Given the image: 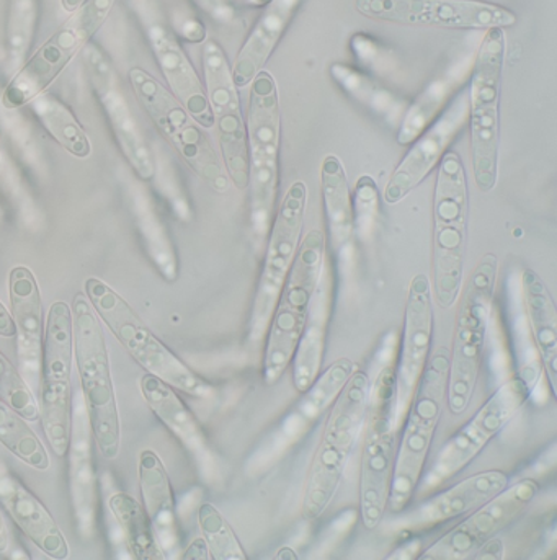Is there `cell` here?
<instances>
[{
  "label": "cell",
  "instance_id": "cell-1",
  "mask_svg": "<svg viewBox=\"0 0 557 560\" xmlns=\"http://www.w3.org/2000/svg\"><path fill=\"white\" fill-rule=\"evenodd\" d=\"M396 332L390 334L378 358V373L370 381L363 420L360 464V510L364 528L376 529L387 512L391 476L396 456L397 387Z\"/></svg>",
  "mask_w": 557,
  "mask_h": 560
},
{
  "label": "cell",
  "instance_id": "cell-2",
  "mask_svg": "<svg viewBox=\"0 0 557 560\" xmlns=\"http://www.w3.org/2000/svg\"><path fill=\"white\" fill-rule=\"evenodd\" d=\"M251 229L257 248L267 242L280 191L281 107L274 74L262 71L251 82L247 122Z\"/></svg>",
  "mask_w": 557,
  "mask_h": 560
},
{
  "label": "cell",
  "instance_id": "cell-3",
  "mask_svg": "<svg viewBox=\"0 0 557 560\" xmlns=\"http://www.w3.org/2000/svg\"><path fill=\"white\" fill-rule=\"evenodd\" d=\"M71 311L74 363L81 381L79 393L95 445L105 459L113 460L121 448V429L104 324L84 293L76 294Z\"/></svg>",
  "mask_w": 557,
  "mask_h": 560
},
{
  "label": "cell",
  "instance_id": "cell-4",
  "mask_svg": "<svg viewBox=\"0 0 557 560\" xmlns=\"http://www.w3.org/2000/svg\"><path fill=\"white\" fill-rule=\"evenodd\" d=\"M497 275L499 258L496 254L484 255L457 296L460 307L454 320L445 400L454 417L463 416L469 409L479 380L487 330L492 319Z\"/></svg>",
  "mask_w": 557,
  "mask_h": 560
},
{
  "label": "cell",
  "instance_id": "cell-5",
  "mask_svg": "<svg viewBox=\"0 0 557 560\" xmlns=\"http://www.w3.org/2000/svg\"><path fill=\"white\" fill-rule=\"evenodd\" d=\"M370 381L367 371L357 366L330 407L304 487L301 515L306 522H316L333 503L345 467L363 429Z\"/></svg>",
  "mask_w": 557,
  "mask_h": 560
},
{
  "label": "cell",
  "instance_id": "cell-6",
  "mask_svg": "<svg viewBox=\"0 0 557 560\" xmlns=\"http://www.w3.org/2000/svg\"><path fill=\"white\" fill-rule=\"evenodd\" d=\"M448 370H450V350L442 347L430 357L417 387L413 406L401 427L399 432L403 436L394 456L390 500H387V510L394 515H399L409 506L410 500L419 489L420 479L426 472L433 436L445 406Z\"/></svg>",
  "mask_w": 557,
  "mask_h": 560
},
{
  "label": "cell",
  "instance_id": "cell-7",
  "mask_svg": "<svg viewBox=\"0 0 557 560\" xmlns=\"http://www.w3.org/2000/svg\"><path fill=\"white\" fill-rule=\"evenodd\" d=\"M469 188L466 168L456 151L448 149L433 190L432 294L442 310L454 306L464 283Z\"/></svg>",
  "mask_w": 557,
  "mask_h": 560
},
{
  "label": "cell",
  "instance_id": "cell-8",
  "mask_svg": "<svg viewBox=\"0 0 557 560\" xmlns=\"http://www.w3.org/2000/svg\"><path fill=\"white\" fill-rule=\"evenodd\" d=\"M84 294L102 324L146 373L197 399H211L214 396L213 387L195 374L161 338L155 337L128 301L116 293L111 284L98 278H88Z\"/></svg>",
  "mask_w": 557,
  "mask_h": 560
},
{
  "label": "cell",
  "instance_id": "cell-9",
  "mask_svg": "<svg viewBox=\"0 0 557 560\" xmlns=\"http://www.w3.org/2000/svg\"><path fill=\"white\" fill-rule=\"evenodd\" d=\"M506 62V33L489 28L474 55L467 81L469 97L471 167L474 184L490 194L499 180L500 91Z\"/></svg>",
  "mask_w": 557,
  "mask_h": 560
},
{
  "label": "cell",
  "instance_id": "cell-10",
  "mask_svg": "<svg viewBox=\"0 0 557 560\" xmlns=\"http://www.w3.org/2000/svg\"><path fill=\"white\" fill-rule=\"evenodd\" d=\"M128 79L136 101L187 167L214 191H228L231 182L220 151L208 138L207 129L201 128L174 94L146 69H129Z\"/></svg>",
  "mask_w": 557,
  "mask_h": 560
},
{
  "label": "cell",
  "instance_id": "cell-11",
  "mask_svg": "<svg viewBox=\"0 0 557 560\" xmlns=\"http://www.w3.org/2000/svg\"><path fill=\"white\" fill-rule=\"evenodd\" d=\"M116 0H84L69 19L22 62L2 92L7 110H20L45 94L56 79L84 51L111 16Z\"/></svg>",
  "mask_w": 557,
  "mask_h": 560
},
{
  "label": "cell",
  "instance_id": "cell-12",
  "mask_svg": "<svg viewBox=\"0 0 557 560\" xmlns=\"http://www.w3.org/2000/svg\"><path fill=\"white\" fill-rule=\"evenodd\" d=\"M326 248V235L320 229H313L307 232L306 237L301 238L297 258L275 307L264 341L262 371H264L265 384L268 386L277 384L285 371L290 368L298 338L306 323L311 296L327 257Z\"/></svg>",
  "mask_w": 557,
  "mask_h": 560
},
{
  "label": "cell",
  "instance_id": "cell-13",
  "mask_svg": "<svg viewBox=\"0 0 557 560\" xmlns=\"http://www.w3.org/2000/svg\"><path fill=\"white\" fill-rule=\"evenodd\" d=\"M72 368L74 336L71 306L65 301H55L46 314L38 406L46 442L58 457H66L71 440L74 409Z\"/></svg>",
  "mask_w": 557,
  "mask_h": 560
},
{
  "label": "cell",
  "instance_id": "cell-14",
  "mask_svg": "<svg viewBox=\"0 0 557 560\" xmlns=\"http://www.w3.org/2000/svg\"><path fill=\"white\" fill-rule=\"evenodd\" d=\"M307 208V187L303 180L291 184L283 201L275 213L274 223L265 242V260L257 284L251 323L248 343H264L275 307L293 267L294 258L303 235L304 218Z\"/></svg>",
  "mask_w": 557,
  "mask_h": 560
},
{
  "label": "cell",
  "instance_id": "cell-15",
  "mask_svg": "<svg viewBox=\"0 0 557 560\" xmlns=\"http://www.w3.org/2000/svg\"><path fill=\"white\" fill-rule=\"evenodd\" d=\"M532 396V386L522 374L503 381L473 419L457 430L439 451L432 466L422 476L420 493L432 492L466 469L483 450L512 422Z\"/></svg>",
  "mask_w": 557,
  "mask_h": 560
},
{
  "label": "cell",
  "instance_id": "cell-16",
  "mask_svg": "<svg viewBox=\"0 0 557 560\" xmlns=\"http://www.w3.org/2000/svg\"><path fill=\"white\" fill-rule=\"evenodd\" d=\"M201 65L225 174L237 190H247V132L244 113L223 46L214 39H207L201 51Z\"/></svg>",
  "mask_w": 557,
  "mask_h": 560
},
{
  "label": "cell",
  "instance_id": "cell-17",
  "mask_svg": "<svg viewBox=\"0 0 557 560\" xmlns=\"http://www.w3.org/2000/svg\"><path fill=\"white\" fill-rule=\"evenodd\" d=\"M367 19L410 26L448 30L510 28L517 13L484 0H355Z\"/></svg>",
  "mask_w": 557,
  "mask_h": 560
},
{
  "label": "cell",
  "instance_id": "cell-18",
  "mask_svg": "<svg viewBox=\"0 0 557 560\" xmlns=\"http://www.w3.org/2000/svg\"><path fill=\"white\" fill-rule=\"evenodd\" d=\"M539 492L535 479L507 486L489 502L471 512L463 522L423 549L420 560H464L473 558L490 539L512 525L532 505Z\"/></svg>",
  "mask_w": 557,
  "mask_h": 560
},
{
  "label": "cell",
  "instance_id": "cell-19",
  "mask_svg": "<svg viewBox=\"0 0 557 560\" xmlns=\"http://www.w3.org/2000/svg\"><path fill=\"white\" fill-rule=\"evenodd\" d=\"M433 313L432 283L427 275L413 278L407 291L406 313H404L403 338L396 361L397 427H403L423 371L432 357Z\"/></svg>",
  "mask_w": 557,
  "mask_h": 560
},
{
  "label": "cell",
  "instance_id": "cell-20",
  "mask_svg": "<svg viewBox=\"0 0 557 560\" xmlns=\"http://www.w3.org/2000/svg\"><path fill=\"white\" fill-rule=\"evenodd\" d=\"M85 66L92 89L98 104L107 116L108 125L123 158L128 162L136 177L141 182H152L158 175V162L142 136L141 128L129 108L128 101L118 84L115 69L104 49L95 43L84 48Z\"/></svg>",
  "mask_w": 557,
  "mask_h": 560
},
{
  "label": "cell",
  "instance_id": "cell-21",
  "mask_svg": "<svg viewBox=\"0 0 557 560\" xmlns=\"http://www.w3.org/2000/svg\"><path fill=\"white\" fill-rule=\"evenodd\" d=\"M469 118L467 88L461 89L442 115L407 145L409 151L399 162L386 187L383 198L390 207L406 200L422 182L439 167L454 139L457 138Z\"/></svg>",
  "mask_w": 557,
  "mask_h": 560
},
{
  "label": "cell",
  "instance_id": "cell-22",
  "mask_svg": "<svg viewBox=\"0 0 557 560\" xmlns=\"http://www.w3.org/2000/svg\"><path fill=\"white\" fill-rule=\"evenodd\" d=\"M9 301L10 317L15 326L19 371L30 389L38 394L46 316L38 281L25 265L10 270Z\"/></svg>",
  "mask_w": 557,
  "mask_h": 560
},
{
  "label": "cell",
  "instance_id": "cell-23",
  "mask_svg": "<svg viewBox=\"0 0 557 560\" xmlns=\"http://www.w3.org/2000/svg\"><path fill=\"white\" fill-rule=\"evenodd\" d=\"M94 435L81 393L74 394L71 440H69V492L74 510L76 528L84 541L94 538L97 525L98 490L95 474Z\"/></svg>",
  "mask_w": 557,
  "mask_h": 560
},
{
  "label": "cell",
  "instance_id": "cell-24",
  "mask_svg": "<svg viewBox=\"0 0 557 560\" xmlns=\"http://www.w3.org/2000/svg\"><path fill=\"white\" fill-rule=\"evenodd\" d=\"M509 486V476L503 470H484L474 474L450 489L437 493L429 502L422 503L416 512L396 523L404 532H426L436 526L460 518L489 502Z\"/></svg>",
  "mask_w": 557,
  "mask_h": 560
},
{
  "label": "cell",
  "instance_id": "cell-25",
  "mask_svg": "<svg viewBox=\"0 0 557 560\" xmlns=\"http://www.w3.org/2000/svg\"><path fill=\"white\" fill-rule=\"evenodd\" d=\"M148 38L169 91L187 108L201 128L213 129V115L208 104L205 82L178 43L177 36L164 23L155 20L148 25Z\"/></svg>",
  "mask_w": 557,
  "mask_h": 560
},
{
  "label": "cell",
  "instance_id": "cell-26",
  "mask_svg": "<svg viewBox=\"0 0 557 560\" xmlns=\"http://www.w3.org/2000/svg\"><path fill=\"white\" fill-rule=\"evenodd\" d=\"M334 268L326 257L320 280L311 296L310 311L301 336L298 338L297 350L291 358L293 386L303 396L323 371L324 353H326L327 330L334 307Z\"/></svg>",
  "mask_w": 557,
  "mask_h": 560
},
{
  "label": "cell",
  "instance_id": "cell-27",
  "mask_svg": "<svg viewBox=\"0 0 557 560\" xmlns=\"http://www.w3.org/2000/svg\"><path fill=\"white\" fill-rule=\"evenodd\" d=\"M0 505L26 539L49 559L71 558L68 539L45 505L0 464Z\"/></svg>",
  "mask_w": 557,
  "mask_h": 560
},
{
  "label": "cell",
  "instance_id": "cell-28",
  "mask_svg": "<svg viewBox=\"0 0 557 560\" xmlns=\"http://www.w3.org/2000/svg\"><path fill=\"white\" fill-rule=\"evenodd\" d=\"M142 399L151 412L167 427L169 432L195 457L201 472L208 477L217 474V457L208 445L200 423L195 419L177 389L152 374H142L139 381Z\"/></svg>",
  "mask_w": 557,
  "mask_h": 560
},
{
  "label": "cell",
  "instance_id": "cell-29",
  "mask_svg": "<svg viewBox=\"0 0 557 560\" xmlns=\"http://www.w3.org/2000/svg\"><path fill=\"white\" fill-rule=\"evenodd\" d=\"M301 3L303 0H270V3L264 7V13L248 33L247 39L235 56L234 65L231 66L232 78L237 89L248 88L251 82L265 71L268 59L283 39Z\"/></svg>",
  "mask_w": 557,
  "mask_h": 560
},
{
  "label": "cell",
  "instance_id": "cell-30",
  "mask_svg": "<svg viewBox=\"0 0 557 560\" xmlns=\"http://www.w3.org/2000/svg\"><path fill=\"white\" fill-rule=\"evenodd\" d=\"M138 482L141 490L142 506L151 520L155 538L171 558L178 549L177 510H175L174 489L169 479L167 469L155 451L144 450L139 454Z\"/></svg>",
  "mask_w": 557,
  "mask_h": 560
},
{
  "label": "cell",
  "instance_id": "cell-31",
  "mask_svg": "<svg viewBox=\"0 0 557 560\" xmlns=\"http://www.w3.org/2000/svg\"><path fill=\"white\" fill-rule=\"evenodd\" d=\"M474 56L466 59H457L442 75L433 79L416 101L409 104L399 126H397V144L407 148L414 139L419 138L420 132L426 131L445 110L454 95L466 88L473 71Z\"/></svg>",
  "mask_w": 557,
  "mask_h": 560
},
{
  "label": "cell",
  "instance_id": "cell-32",
  "mask_svg": "<svg viewBox=\"0 0 557 560\" xmlns=\"http://www.w3.org/2000/svg\"><path fill=\"white\" fill-rule=\"evenodd\" d=\"M520 293L536 351L548 374L552 393L557 386V311L548 287L538 273L526 268L520 275Z\"/></svg>",
  "mask_w": 557,
  "mask_h": 560
},
{
  "label": "cell",
  "instance_id": "cell-33",
  "mask_svg": "<svg viewBox=\"0 0 557 560\" xmlns=\"http://www.w3.org/2000/svg\"><path fill=\"white\" fill-rule=\"evenodd\" d=\"M321 194L327 232L338 254L350 247L355 235L353 198L340 158L327 154L321 164Z\"/></svg>",
  "mask_w": 557,
  "mask_h": 560
},
{
  "label": "cell",
  "instance_id": "cell-34",
  "mask_svg": "<svg viewBox=\"0 0 557 560\" xmlns=\"http://www.w3.org/2000/svg\"><path fill=\"white\" fill-rule=\"evenodd\" d=\"M330 78L351 101L357 102L368 112L373 113L378 118L386 121L387 125L397 128L404 113L409 107L406 98H401L390 89L384 88L374 78L368 75L361 69L345 62H334L329 68Z\"/></svg>",
  "mask_w": 557,
  "mask_h": 560
},
{
  "label": "cell",
  "instance_id": "cell-35",
  "mask_svg": "<svg viewBox=\"0 0 557 560\" xmlns=\"http://www.w3.org/2000/svg\"><path fill=\"white\" fill-rule=\"evenodd\" d=\"M355 370L357 364L350 358H338L324 373L321 371L313 386L303 394V400L298 404L293 419L285 423V439L293 442L294 439L298 440V435H303V430L311 423L317 422L338 399Z\"/></svg>",
  "mask_w": 557,
  "mask_h": 560
},
{
  "label": "cell",
  "instance_id": "cell-36",
  "mask_svg": "<svg viewBox=\"0 0 557 560\" xmlns=\"http://www.w3.org/2000/svg\"><path fill=\"white\" fill-rule=\"evenodd\" d=\"M132 213L144 238L146 250L162 278L175 281L178 277V260L167 228L158 213L154 200L142 187L132 190Z\"/></svg>",
  "mask_w": 557,
  "mask_h": 560
},
{
  "label": "cell",
  "instance_id": "cell-37",
  "mask_svg": "<svg viewBox=\"0 0 557 560\" xmlns=\"http://www.w3.org/2000/svg\"><path fill=\"white\" fill-rule=\"evenodd\" d=\"M108 506L121 529L123 538H125L132 558L138 560L167 559L155 538L154 528H152L144 506L135 497L125 492L113 493L108 500Z\"/></svg>",
  "mask_w": 557,
  "mask_h": 560
},
{
  "label": "cell",
  "instance_id": "cell-38",
  "mask_svg": "<svg viewBox=\"0 0 557 560\" xmlns=\"http://www.w3.org/2000/svg\"><path fill=\"white\" fill-rule=\"evenodd\" d=\"M33 112L48 135L76 159L92 154L91 139L71 108L51 94H42L32 102Z\"/></svg>",
  "mask_w": 557,
  "mask_h": 560
},
{
  "label": "cell",
  "instance_id": "cell-39",
  "mask_svg": "<svg viewBox=\"0 0 557 560\" xmlns=\"http://www.w3.org/2000/svg\"><path fill=\"white\" fill-rule=\"evenodd\" d=\"M0 445L16 459L36 470H48L51 466L48 451L33 432L30 422L0 399Z\"/></svg>",
  "mask_w": 557,
  "mask_h": 560
},
{
  "label": "cell",
  "instance_id": "cell-40",
  "mask_svg": "<svg viewBox=\"0 0 557 560\" xmlns=\"http://www.w3.org/2000/svg\"><path fill=\"white\" fill-rule=\"evenodd\" d=\"M198 526H200L201 538H204L208 552H210V559H247L234 529L231 528L223 513L213 503H201L200 509H198Z\"/></svg>",
  "mask_w": 557,
  "mask_h": 560
},
{
  "label": "cell",
  "instance_id": "cell-41",
  "mask_svg": "<svg viewBox=\"0 0 557 560\" xmlns=\"http://www.w3.org/2000/svg\"><path fill=\"white\" fill-rule=\"evenodd\" d=\"M38 16V0H12L9 25H7V48L12 65H22L32 45Z\"/></svg>",
  "mask_w": 557,
  "mask_h": 560
},
{
  "label": "cell",
  "instance_id": "cell-42",
  "mask_svg": "<svg viewBox=\"0 0 557 560\" xmlns=\"http://www.w3.org/2000/svg\"><path fill=\"white\" fill-rule=\"evenodd\" d=\"M0 399L9 404L26 422L39 420V406L35 393L20 374L19 368L0 351Z\"/></svg>",
  "mask_w": 557,
  "mask_h": 560
},
{
  "label": "cell",
  "instance_id": "cell-43",
  "mask_svg": "<svg viewBox=\"0 0 557 560\" xmlns=\"http://www.w3.org/2000/svg\"><path fill=\"white\" fill-rule=\"evenodd\" d=\"M378 214V188L370 175H363L357 182L353 200L355 232L358 237L368 241L373 235Z\"/></svg>",
  "mask_w": 557,
  "mask_h": 560
},
{
  "label": "cell",
  "instance_id": "cell-44",
  "mask_svg": "<svg viewBox=\"0 0 557 560\" xmlns=\"http://www.w3.org/2000/svg\"><path fill=\"white\" fill-rule=\"evenodd\" d=\"M351 48H353L355 55L360 59L361 65L370 68L371 71L376 72V74H383L390 69V65H387L386 51L383 48L378 46L376 42L368 38L367 35H355L351 38Z\"/></svg>",
  "mask_w": 557,
  "mask_h": 560
},
{
  "label": "cell",
  "instance_id": "cell-45",
  "mask_svg": "<svg viewBox=\"0 0 557 560\" xmlns=\"http://www.w3.org/2000/svg\"><path fill=\"white\" fill-rule=\"evenodd\" d=\"M201 10L208 13L214 22L231 25L235 20V9L231 0H194Z\"/></svg>",
  "mask_w": 557,
  "mask_h": 560
},
{
  "label": "cell",
  "instance_id": "cell-46",
  "mask_svg": "<svg viewBox=\"0 0 557 560\" xmlns=\"http://www.w3.org/2000/svg\"><path fill=\"white\" fill-rule=\"evenodd\" d=\"M0 337H15V326H13L12 317H10L9 310L2 303H0Z\"/></svg>",
  "mask_w": 557,
  "mask_h": 560
},
{
  "label": "cell",
  "instance_id": "cell-47",
  "mask_svg": "<svg viewBox=\"0 0 557 560\" xmlns=\"http://www.w3.org/2000/svg\"><path fill=\"white\" fill-rule=\"evenodd\" d=\"M10 535L7 529L5 522H3L2 510H0V555H5L9 551Z\"/></svg>",
  "mask_w": 557,
  "mask_h": 560
},
{
  "label": "cell",
  "instance_id": "cell-48",
  "mask_svg": "<svg viewBox=\"0 0 557 560\" xmlns=\"http://www.w3.org/2000/svg\"><path fill=\"white\" fill-rule=\"evenodd\" d=\"M84 2V0H61L62 9L66 10V12H74L76 9H78L81 3Z\"/></svg>",
  "mask_w": 557,
  "mask_h": 560
},
{
  "label": "cell",
  "instance_id": "cell-49",
  "mask_svg": "<svg viewBox=\"0 0 557 560\" xmlns=\"http://www.w3.org/2000/svg\"><path fill=\"white\" fill-rule=\"evenodd\" d=\"M237 2L244 3L248 7H265L270 3V0H237Z\"/></svg>",
  "mask_w": 557,
  "mask_h": 560
},
{
  "label": "cell",
  "instance_id": "cell-50",
  "mask_svg": "<svg viewBox=\"0 0 557 560\" xmlns=\"http://www.w3.org/2000/svg\"><path fill=\"white\" fill-rule=\"evenodd\" d=\"M0 154H2V144H0Z\"/></svg>",
  "mask_w": 557,
  "mask_h": 560
}]
</instances>
